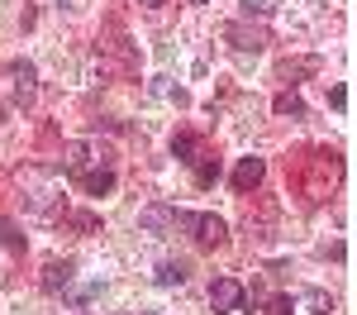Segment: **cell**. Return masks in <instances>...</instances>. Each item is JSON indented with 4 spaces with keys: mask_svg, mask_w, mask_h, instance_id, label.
Wrapping results in <instances>:
<instances>
[{
    "mask_svg": "<svg viewBox=\"0 0 357 315\" xmlns=\"http://www.w3.org/2000/svg\"><path fill=\"white\" fill-rule=\"evenodd\" d=\"M82 191H86V196H105V191H114V172L110 168L82 172Z\"/></svg>",
    "mask_w": 357,
    "mask_h": 315,
    "instance_id": "cell-9",
    "label": "cell"
},
{
    "mask_svg": "<svg viewBox=\"0 0 357 315\" xmlns=\"http://www.w3.org/2000/svg\"><path fill=\"white\" fill-rule=\"evenodd\" d=\"M191 168H195V182H200V186H210V182L220 177V158H210V153H200V158H195Z\"/></svg>",
    "mask_w": 357,
    "mask_h": 315,
    "instance_id": "cell-14",
    "label": "cell"
},
{
    "mask_svg": "<svg viewBox=\"0 0 357 315\" xmlns=\"http://www.w3.org/2000/svg\"><path fill=\"white\" fill-rule=\"evenodd\" d=\"M176 225L195 229V239H200L205 249H220L224 239H229V225H224L220 215H186V210H176Z\"/></svg>",
    "mask_w": 357,
    "mask_h": 315,
    "instance_id": "cell-2",
    "label": "cell"
},
{
    "mask_svg": "<svg viewBox=\"0 0 357 315\" xmlns=\"http://www.w3.org/2000/svg\"><path fill=\"white\" fill-rule=\"evenodd\" d=\"M72 272H77L72 258H53V263L43 268V291H62V286L72 282Z\"/></svg>",
    "mask_w": 357,
    "mask_h": 315,
    "instance_id": "cell-7",
    "label": "cell"
},
{
    "mask_svg": "<svg viewBox=\"0 0 357 315\" xmlns=\"http://www.w3.org/2000/svg\"><path fill=\"white\" fill-rule=\"evenodd\" d=\"M10 86H15V101L29 105L33 101V67L29 62H10Z\"/></svg>",
    "mask_w": 357,
    "mask_h": 315,
    "instance_id": "cell-8",
    "label": "cell"
},
{
    "mask_svg": "<svg viewBox=\"0 0 357 315\" xmlns=\"http://www.w3.org/2000/svg\"><path fill=\"white\" fill-rule=\"evenodd\" d=\"M172 153H176L181 163H195V158H200V139H195L191 129H181V134L172 139Z\"/></svg>",
    "mask_w": 357,
    "mask_h": 315,
    "instance_id": "cell-11",
    "label": "cell"
},
{
    "mask_svg": "<svg viewBox=\"0 0 357 315\" xmlns=\"http://www.w3.org/2000/svg\"><path fill=\"white\" fill-rule=\"evenodd\" d=\"M195 5H210V0H195Z\"/></svg>",
    "mask_w": 357,
    "mask_h": 315,
    "instance_id": "cell-23",
    "label": "cell"
},
{
    "mask_svg": "<svg viewBox=\"0 0 357 315\" xmlns=\"http://www.w3.org/2000/svg\"><path fill=\"white\" fill-rule=\"evenodd\" d=\"M72 225H77V229H100V220H96V215H77Z\"/></svg>",
    "mask_w": 357,
    "mask_h": 315,
    "instance_id": "cell-21",
    "label": "cell"
},
{
    "mask_svg": "<svg viewBox=\"0 0 357 315\" xmlns=\"http://www.w3.org/2000/svg\"><path fill=\"white\" fill-rule=\"evenodd\" d=\"M86 163H91V148H86L82 139H77V143H67V148H62V172H72V177H82V172H86Z\"/></svg>",
    "mask_w": 357,
    "mask_h": 315,
    "instance_id": "cell-10",
    "label": "cell"
},
{
    "mask_svg": "<svg viewBox=\"0 0 357 315\" xmlns=\"http://www.w3.org/2000/svg\"><path fill=\"white\" fill-rule=\"evenodd\" d=\"M186 272H191L186 263H162V268L153 272V282H158V286H181V282H186Z\"/></svg>",
    "mask_w": 357,
    "mask_h": 315,
    "instance_id": "cell-13",
    "label": "cell"
},
{
    "mask_svg": "<svg viewBox=\"0 0 357 315\" xmlns=\"http://www.w3.org/2000/svg\"><path fill=\"white\" fill-rule=\"evenodd\" d=\"M20 191H24V200H29V210H33V215H48V210L57 205V191H62V186H57L53 172L24 168V172H20Z\"/></svg>",
    "mask_w": 357,
    "mask_h": 315,
    "instance_id": "cell-1",
    "label": "cell"
},
{
    "mask_svg": "<svg viewBox=\"0 0 357 315\" xmlns=\"http://www.w3.org/2000/svg\"><path fill=\"white\" fill-rule=\"evenodd\" d=\"M143 5H153V10H158V5H162V0H143Z\"/></svg>",
    "mask_w": 357,
    "mask_h": 315,
    "instance_id": "cell-22",
    "label": "cell"
},
{
    "mask_svg": "<svg viewBox=\"0 0 357 315\" xmlns=\"http://www.w3.org/2000/svg\"><path fill=\"white\" fill-rule=\"evenodd\" d=\"M272 110L276 115H296V119H301V115H305V101L296 96V91H281V96L272 101Z\"/></svg>",
    "mask_w": 357,
    "mask_h": 315,
    "instance_id": "cell-15",
    "label": "cell"
},
{
    "mask_svg": "<svg viewBox=\"0 0 357 315\" xmlns=\"http://www.w3.org/2000/svg\"><path fill=\"white\" fill-rule=\"evenodd\" d=\"M262 177H267V163H262V158H243V163L234 168V191H238V196L257 191V186H262Z\"/></svg>",
    "mask_w": 357,
    "mask_h": 315,
    "instance_id": "cell-5",
    "label": "cell"
},
{
    "mask_svg": "<svg viewBox=\"0 0 357 315\" xmlns=\"http://www.w3.org/2000/svg\"><path fill=\"white\" fill-rule=\"evenodd\" d=\"M224 34H229V43H234L238 53H262V48H267V34H262V29H248V24H229V29H224Z\"/></svg>",
    "mask_w": 357,
    "mask_h": 315,
    "instance_id": "cell-6",
    "label": "cell"
},
{
    "mask_svg": "<svg viewBox=\"0 0 357 315\" xmlns=\"http://www.w3.org/2000/svg\"><path fill=\"white\" fill-rule=\"evenodd\" d=\"M138 220H143V229H167V225H176V210H167V205H148Z\"/></svg>",
    "mask_w": 357,
    "mask_h": 315,
    "instance_id": "cell-12",
    "label": "cell"
},
{
    "mask_svg": "<svg viewBox=\"0 0 357 315\" xmlns=\"http://www.w3.org/2000/svg\"><path fill=\"white\" fill-rule=\"evenodd\" d=\"M267 315H296V301L291 296H272L267 301Z\"/></svg>",
    "mask_w": 357,
    "mask_h": 315,
    "instance_id": "cell-17",
    "label": "cell"
},
{
    "mask_svg": "<svg viewBox=\"0 0 357 315\" xmlns=\"http://www.w3.org/2000/svg\"><path fill=\"white\" fill-rule=\"evenodd\" d=\"M329 105H333V110L348 105V86H329Z\"/></svg>",
    "mask_w": 357,
    "mask_h": 315,
    "instance_id": "cell-19",
    "label": "cell"
},
{
    "mask_svg": "<svg viewBox=\"0 0 357 315\" xmlns=\"http://www.w3.org/2000/svg\"><path fill=\"white\" fill-rule=\"evenodd\" d=\"M100 53H105V72H114V77H134V72H138L134 48H129L124 38H110V43L100 48Z\"/></svg>",
    "mask_w": 357,
    "mask_h": 315,
    "instance_id": "cell-4",
    "label": "cell"
},
{
    "mask_svg": "<svg viewBox=\"0 0 357 315\" xmlns=\"http://www.w3.org/2000/svg\"><path fill=\"white\" fill-rule=\"evenodd\" d=\"M243 301H248V296H243V286L234 282V277H220V282L210 286V306H215L220 315H238V311H243Z\"/></svg>",
    "mask_w": 357,
    "mask_h": 315,
    "instance_id": "cell-3",
    "label": "cell"
},
{
    "mask_svg": "<svg viewBox=\"0 0 357 315\" xmlns=\"http://www.w3.org/2000/svg\"><path fill=\"white\" fill-rule=\"evenodd\" d=\"M267 10H272L267 0H243V15H248V20H252V15H267Z\"/></svg>",
    "mask_w": 357,
    "mask_h": 315,
    "instance_id": "cell-20",
    "label": "cell"
},
{
    "mask_svg": "<svg viewBox=\"0 0 357 315\" xmlns=\"http://www.w3.org/2000/svg\"><path fill=\"white\" fill-rule=\"evenodd\" d=\"M314 67H319L314 57H305V62H286V67H281V77H301V72H314Z\"/></svg>",
    "mask_w": 357,
    "mask_h": 315,
    "instance_id": "cell-18",
    "label": "cell"
},
{
    "mask_svg": "<svg viewBox=\"0 0 357 315\" xmlns=\"http://www.w3.org/2000/svg\"><path fill=\"white\" fill-rule=\"evenodd\" d=\"M0 244H10V249H24V234L10 225V220H0Z\"/></svg>",
    "mask_w": 357,
    "mask_h": 315,
    "instance_id": "cell-16",
    "label": "cell"
}]
</instances>
